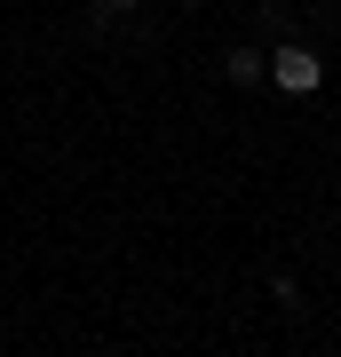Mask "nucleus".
<instances>
[{
	"mask_svg": "<svg viewBox=\"0 0 341 357\" xmlns=\"http://www.w3.org/2000/svg\"><path fill=\"white\" fill-rule=\"evenodd\" d=\"M270 79H278L286 96H317V79H326V56H317V48H294V40H286V48L270 56Z\"/></svg>",
	"mask_w": 341,
	"mask_h": 357,
	"instance_id": "f257e3e1",
	"label": "nucleus"
},
{
	"mask_svg": "<svg viewBox=\"0 0 341 357\" xmlns=\"http://www.w3.org/2000/svg\"><path fill=\"white\" fill-rule=\"evenodd\" d=\"M222 72L238 79V88H254V79L270 72V56H254V48H230V56H222Z\"/></svg>",
	"mask_w": 341,
	"mask_h": 357,
	"instance_id": "f03ea898",
	"label": "nucleus"
},
{
	"mask_svg": "<svg viewBox=\"0 0 341 357\" xmlns=\"http://www.w3.org/2000/svg\"><path fill=\"white\" fill-rule=\"evenodd\" d=\"M112 8H135V0H112Z\"/></svg>",
	"mask_w": 341,
	"mask_h": 357,
	"instance_id": "7ed1b4c3",
	"label": "nucleus"
}]
</instances>
